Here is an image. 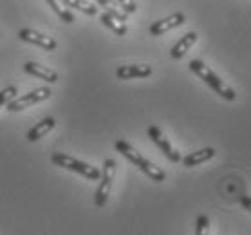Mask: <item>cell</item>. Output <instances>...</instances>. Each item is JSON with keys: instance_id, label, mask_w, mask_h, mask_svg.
I'll return each mask as SVG.
<instances>
[{"instance_id": "obj_5", "label": "cell", "mask_w": 251, "mask_h": 235, "mask_svg": "<svg viewBox=\"0 0 251 235\" xmlns=\"http://www.w3.org/2000/svg\"><path fill=\"white\" fill-rule=\"evenodd\" d=\"M47 98H51V89L49 87H40V89H34V91L27 92L24 96H17L13 102L7 104V110L9 112H18V110L27 109L31 105L40 104V102H44Z\"/></svg>"}, {"instance_id": "obj_8", "label": "cell", "mask_w": 251, "mask_h": 235, "mask_svg": "<svg viewBox=\"0 0 251 235\" xmlns=\"http://www.w3.org/2000/svg\"><path fill=\"white\" fill-rule=\"evenodd\" d=\"M186 22V17H184V13H174L170 17L163 18V20H157L150 26V35L152 36H161L172 31V29L179 27V26H183Z\"/></svg>"}, {"instance_id": "obj_9", "label": "cell", "mask_w": 251, "mask_h": 235, "mask_svg": "<svg viewBox=\"0 0 251 235\" xmlns=\"http://www.w3.org/2000/svg\"><path fill=\"white\" fill-rule=\"evenodd\" d=\"M24 71L27 75L34 76V78H40V80H46L47 83H56L58 81V73L52 71L51 67L47 65H40L36 62H25L24 63Z\"/></svg>"}, {"instance_id": "obj_15", "label": "cell", "mask_w": 251, "mask_h": 235, "mask_svg": "<svg viewBox=\"0 0 251 235\" xmlns=\"http://www.w3.org/2000/svg\"><path fill=\"white\" fill-rule=\"evenodd\" d=\"M65 7H75V9H80L81 13H85V15H89V17H94V15H98V7L96 4H91V2H80V0H65V2H62Z\"/></svg>"}, {"instance_id": "obj_1", "label": "cell", "mask_w": 251, "mask_h": 235, "mask_svg": "<svg viewBox=\"0 0 251 235\" xmlns=\"http://www.w3.org/2000/svg\"><path fill=\"white\" fill-rule=\"evenodd\" d=\"M114 147H116V150L123 156V157H126L132 165H136L137 168H139L143 174H147L152 181H155V183H163V181L166 179L165 170L159 168L157 165H154V163L149 161L147 157H143V156L139 154V152H137L130 143H126V141H123V139H118V141L114 143Z\"/></svg>"}, {"instance_id": "obj_18", "label": "cell", "mask_w": 251, "mask_h": 235, "mask_svg": "<svg viewBox=\"0 0 251 235\" xmlns=\"http://www.w3.org/2000/svg\"><path fill=\"white\" fill-rule=\"evenodd\" d=\"M17 94H18V91L15 85H9V87H6V89H2V91H0V107L13 102V100L17 98Z\"/></svg>"}, {"instance_id": "obj_3", "label": "cell", "mask_w": 251, "mask_h": 235, "mask_svg": "<svg viewBox=\"0 0 251 235\" xmlns=\"http://www.w3.org/2000/svg\"><path fill=\"white\" fill-rule=\"evenodd\" d=\"M51 161L56 166H62V168H65V170L80 174V176L91 179V181H98L100 176H101V170H100V168L89 165V163H85V161L76 159V157H73V156L63 154V152H54V154L51 156Z\"/></svg>"}, {"instance_id": "obj_13", "label": "cell", "mask_w": 251, "mask_h": 235, "mask_svg": "<svg viewBox=\"0 0 251 235\" xmlns=\"http://www.w3.org/2000/svg\"><path fill=\"white\" fill-rule=\"evenodd\" d=\"M215 156V149H211V147H206V149H201V150H195V152H190L188 156H184L183 159V165L192 168V166H197L201 163H206L208 159H211Z\"/></svg>"}, {"instance_id": "obj_11", "label": "cell", "mask_w": 251, "mask_h": 235, "mask_svg": "<svg viewBox=\"0 0 251 235\" xmlns=\"http://www.w3.org/2000/svg\"><path fill=\"white\" fill-rule=\"evenodd\" d=\"M54 125H56V120H54L52 116H47V118H44L42 121H38L33 129H29L27 134H25V138H27L29 141H38V139L44 138L46 134H49V132L54 129Z\"/></svg>"}, {"instance_id": "obj_19", "label": "cell", "mask_w": 251, "mask_h": 235, "mask_svg": "<svg viewBox=\"0 0 251 235\" xmlns=\"http://www.w3.org/2000/svg\"><path fill=\"white\" fill-rule=\"evenodd\" d=\"M210 230V219L208 215H199L197 223H195V235H208Z\"/></svg>"}, {"instance_id": "obj_6", "label": "cell", "mask_w": 251, "mask_h": 235, "mask_svg": "<svg viewBox=\"0 0 251 235\" xmlns=\"http://www.w3.org/2000/svg\"><path fill=\"white\" fill-rule=\"evenodd\" d=\"M149 138L154 141L155 147H157V149H159L161 152H163V154H165L166 157L172 161V163H179V161L183 159V157H181V154H179V152H177V150L170 145V141L165 138V134L161 132L159 127H155V125L149 127Z\"/></svg>"}, {"instance_id": "obj_12", "label": "cell", "mask_w": 251, "mask_h": 235, "mask_svg": "<svg viewBox=\"0 0 251 235\" xmlns=\"http://www.w3.org/2000/svg\"><path fill=\"white\" fill-rule=\"evenodd\" d=\"M195 42H197V33H194V31L186 33L183 38H179V42H177L176 46L172 47L170 56L174 58V60H181V58L192 49V46H194Z\"/></svg>"}, {"instance_id": "obj_2", "label": "cell", "mask_w": 251, "mask_h": 235, "mask_svg": "<svg viewBox=\"0 0 251 235\" xmlns=\"http://www.w3.org/2000/svg\"><path fill=\"white\" fill-rule=\"evenodd\" d=\"M190 71L194 73V75H197L201 78V80L204 81L206 85L210 87V89H213V91L217 92L219 96L224 98V100H228V102H233L235 98H237V94H235V91L231 89V87H228L226 83H224L221 78H219L213 71L206 65V63H202L201 60H192V62L188 63Z\"/></svg>"}, {"instance_id": "obj_10", "label": "cell", "mask_w": 251, "mask_h": 235, "mask_svg": "<svg viewBox=\"0 0 251 235\" xmlns=\"http://www.w3.org/2000/svg\"><path fill=\"white\" fill-rule=\"evenodd\" d=\"M152 75V67L150 65H143V63H137V65H121L116 71V76L118 80H134V78H147V76Z\"/></svg>"}, {"instance_id": "obj_14", "label": "cell", "mask_w": 251, "mask_h": 235, "mask_svg": "<svg viewBox=\"0 0 251 235\" xmlns=\"http://www.w3.org/2000/svg\"><path fill=\"white\" fill-rule=\"evenodd\" d=\"M96 6L100 7H105V13L109 15L110 18H114V20H118V22L125 24L126 18H128V15H125L123 11H120L118 7H114V2H107V0H98Z\"/></svg>"}, {"instance_id": "obj_20", "label": "cell", "mask_w": 251, "mask_h": 235, "mask_svg": "<svg viewBox=\"0 0 251 235\" xmlns=\"http://www.w3.org/2000/svg\"><path fill=\"white\" fill-rule=\"evenodd\" d=\"M116 6H121V11L125 13V15H128V13H136V9H137L136 2H126V0H118Z\"/></svg>"}, {"instance_id": "obj_17", "label": "cell", "mask_w": 251, "mask_h": 235, "mask_svg": "<svg viewBox=\"0 0 251 235\" xmlns=\"http://www.w3.org/2000/svg\"><path fill=\"white\" fill-rule=\"evenodd\" d=\"M47 4H49V6L52 7V11L56 13L58 17L62 18L63 22L65 24H73L76 20L75 18V13L71 11V9H67V7H63V4H60V2H54V0H49V2H47Z\"/></svg>"}, {"instance_id": "obj_4", "label": "cell", "mask_w": 251, "mask_h": 235, "mask_svg": "<svg viewBox=\"0 0 251 235\" xmlns=\"http://www.w3.org/2000/svg\"><path fill=\"white\" fill-rule=\"evenodd\" d=\"M116 161L114 159H105L103 161V168H101V176H100V184L96 188V194H94V205L98 208H101L107 205V199L110 195V188H112V181H114L116 176Z\"/></svg>"}, {"instance_id": "obj_21", "label": "cell", "mask_w": 251, "mask_h": 235, "mask_svg": "<svg viewBox=\"0 0 251 235\" xmlns=\"http://www.w3.org/2000/svg\"><path fill=\"white\" fill-rule=\"evenodd\" d=\"M239 203L248 210V212H251V197L250 195H239Z\"/></svg>"}, {"instance_id": "obj_7", "label": "cell", "mask_w": 251, "mask_h": 235, "mask_svg": "<svg viewBox=\"0 0 251 235\" xmlns=\"http://www.w3.org/2000/svg\"><path fill=\"white\" fill-rule=\"evenodd\" d=\"M18 38L22 42H27V44H33L36 47H42L44 51H54L56 49V40L51 38V36H46L38 33V31H34V29H20L18 31Z\"/></svg>"}, {"instance_id": "obj_16", "label": "cell", "mask_w": 251, "mask_h": 235, "mask_svg": "<svg viewBox=\"0 0 251 235\" xmlns=\"http://www.w3.org/2000/svg\"><path fill=\"white\" fill-rule=\"evenodd\" d=\"M100 20H101V24L105 26V27H109L112 33H116L118 36H125L126 35V26L125 24L118 22V20H114V18H110L107 13H101V17H100Z\"/></svg>"}]
</instances>
